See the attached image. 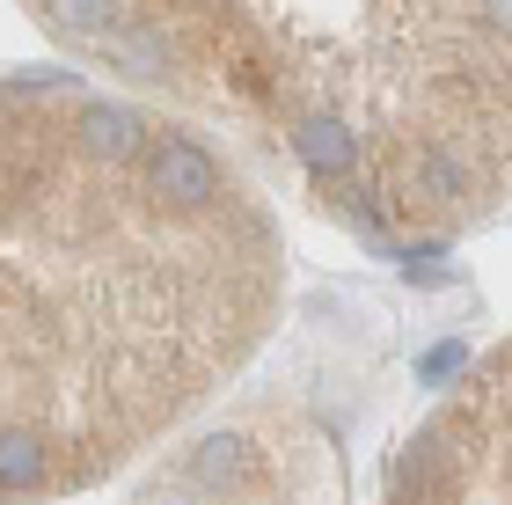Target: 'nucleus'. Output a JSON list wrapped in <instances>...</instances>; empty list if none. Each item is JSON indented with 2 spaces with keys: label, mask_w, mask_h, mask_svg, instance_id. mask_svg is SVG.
Listing matches in <instances>:
<instances>
[{
  "label": "nucleus",
  "mask_w": 512,
  "mask_h": 505,
  "mask_svg": "<svg viewBox=\"0 0 512 505\" xmlns=\"http://www.w3.org/2000/svg\"><path fill=\"white\" fill-rule=\"evenodd\" d=\"M286 286L264 198L191 125L8 74L0 125V432L44 498L96 484L264 344Z\"/></svg>",
  "instance_id": "nucleus-1"
},
{
  "label": "nucleus",
  "mask_w": 512,
  "mask_h": 505,
  "mask_svg": "<svg viewBox=\"0 0 512 505\" xmlns=\"http://www.w3.org/2000/svg\"><path fill=\"white\" fill-rule=\"evenodd\" d=\"M103 74L286 147L330 205L447 242L512 198V0H22Z\"/></svg>",
  "instance_id": "nucleus-2"
},
{
  "label": "nucleus",
  "mask_w": 512,
  "mask_h": 505,
  "mask_svg": "<svg viewBox=\"0 0 512 505\" xmlns=\"http://www.w3.org/2000/svg\"><path fill=\"white\" fill-rule=\"evenodd\" d=\"M395 505H512V344L476 366L469 388L410 432L395 462Z\"/></svg>",
  "instance_id": "nucleus-3"
},
{
  "label": "nucleus",
  "mask_w": 512,
  "mask_h": 505,
  "mask_svg": "<svg viewBox=\"0 0 512 505\" xmlns=\"http://www.w3.org/2000/svg\"><path fill=\"white\" fill-rule=\"evenodd\" d=\"M461 366H469V344H439V352H425L417 374H425V381H447V374H461Z\"/></svg>",
  "instance_id": "nucleus-4"
}]
</instances>
